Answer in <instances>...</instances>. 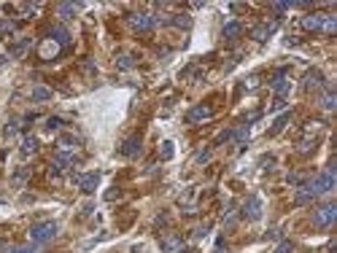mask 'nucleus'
I'll return each mask as SVG.
<instances>
[{
	"label": "nucleus",
	"mask_w": 337,
	"mask_h": 253,
	"mask_svg": "<svg viewBox=\"0 0 337 253\" xmlns=\"http://www.w3.org/2000/svg\"><path fill=\"white\" fill-rule=\"evenodd\" d=\"M57 221H41V223H33L30 227V242H35V245H46V242H51L54 237H57Z\"/></svg>",
	"instance_id": "f257e3e1"
},
{
	"label": "nucleus",
	"mask_w": 337,
	"mask_h": 253,
	"mask_svg": "<svg viewBox=\"0 0 337 253\" xmlns=\"http://www.w3.org/2000/svg\"><path fill=\"white\" fill-rule=\"evenodd\" d=\"M334 218H337V202H324L313 210V227L318 229H329Z\"/></svg>",
	"instance_id": "f03ea898"
},
{
	"label": "nucleus",
	"mask_w": 337,
	"mask_h": 253,
	"mask_svg": "<svg viewBox=\"0 0 337 253\" xmlns=\"http://www.w3.org/2000/svg\"><path fill=\"white\" fill-rule=\"evenodd\" d=\"M307 186H310V189L316 191V196H318V194L332 191V189H334V173H332V170H326V173H321V175H316Z\"/></svg>",
	"instance_id": "7ed1b4c3"
},
{
	"label": "nucleus",
	"mask_w": 337,
	"mask_h": 253,
	"mask_svg": "<svg viewBox=\"0 0 337 253\" xmlns=\"http://www.w3.org/2000/svg\"><path fill=\"white\" fill-rule=\"evenodd\" d=\"M127 24L133 27L135 33H151L154 30V16L151 14H129Z\"/></svg>",
	"instance_id": "20e7f679"
},
{
	"label": "nucleus",
	"mask_w": 337,
	"mask_h": 253,
	"mask_svg": "<svg viewBox=\"0 0 337 253\" xmlns=\"http://www.w3.org/2000/svg\"><path fill=\"white\" fill-rule=\"evenodd\" d=\"M140 151H143V137H140V135H129L124 143L119 146V154H121V156H127V159L140 156Z\"/></svg>",
	"instance_id": "39448f33"
},
{
	"label": "nucleus",
	"mask_w": 337,
	"mask_h": 253,
	"mask_svg": "<svg viewBox=\"0 0 337 253\" xmlns=\"http://www.w3.org/2000/svg\"><path fill=\"white\" fill-rule=\"evenodd\" d=\"M240 215H243L246 221H259V218H262V202H259V196H248V200L243 202Z\"/></svg>",
	"instance_id": "423d86ee"
},
{
	"label": "nucleus",
	"mask_w": 337,
	"mask_h": 253,
	"mask_svg": "<svg viewBox=\"0 0 337 253\" xmlns=\"http://www.w3.org/2000/svg\"><path fill=\"white\" fill-rule=\"evenodd\" d=\"M270 87H273V92H275L278 97H286V95H289V89H292V81L286 78V70H283V68H280V70L275 73V76H273Z\"/></svg>",
	"instance_id": "0eeeda50"
},
{
	"label": "nucleus",
	"mask_w": 337,
	"mask_h": 253,
	"mask_svg": "<svg viewBox=\"0 0 337 253\" xmlns=\"http://www.w3.org/2000/svg\"><path fill=\"white\" fill-rule=\"evenodd\" d=\"M324 16H326V14H321V11L307 14V16H302V19H299V24H302V30H307V33H321V30H324Z\"/></svg>",
	"instance_id": "6e6552de"
},
{
	"label": "nucleus",
	"mask_w": 337,
	"mask_h": 253,
	"mask_svg": "<svg viewBox=\"0 0 337 253\" xmlns=\"http://www.w3.org/2000/svg\"><path fill=\"white\" fill-rule=\"evenodd\" d=\"M213 116V110L208 105H194L189 114H186V124H200V121H208Z\"/></svg>",
	"instance_id": "1a4fd4ad"
},
{
	"label": "nucleus",
	"mask_w": 337,
	"mask_h": 253,
	"mask_svg": "<svg viewBox=\"0 0 337 253\" xmlns=\"http://www.w3.org/2000/svg\"><path fill=\"white\" fill-rule=\"evenodd\" d=\"M76 183H79V189L84 191V194H92L100 186V175L97 173H87V175H79L76 178Z\"/></svg>",
	"instance_id": "9d476101"
},
{
	"label": "nucleus",
	"mask_w": 337,
	"mask_h": 253,
	"mask_svg": "<svg viewBox=\"0 0 337 253\" xmlns=\"http://www.w3.org/2000/svg\"><path fill=\"white\" fill-rule=\"evenodd\" d=\"M49 41L57 43V46H62V49H68V46H70V33L65 30V27L54 24V27H49Z\"/></svg>",
	"instance_id": "9b49d317"
},
{
	"label": "nucleus",
	"mask_w": 337,
	"mask_h": 253,
	"mask_svg": "<svg viewBox=\"0 0 337 253\" xmlns=\"http://www.w3.org/2000/svg\"><path fill=\"white\" fill-rule=\"evenodd\" d=\"M273 33H275V22H270V24H254V27H251V38L259 41V43H265Z\"/></svg>",
	"instance_id": "f8f14e48"
},
{
	"label": "nucleus",
	"mask_w": 337,
	"mask_h": 253,
	"mask_svg": "<svg viewBox=\"0 0 337 253\" xmlns=\"http://www.w3.org/2000/svg\"><path fill=\"white\" fill-rule=\"evenodd\" d=\"M318 87H324V73H321V70H316V68H310V70L305 73L302 89H318Z\"/></svg>",
	"instance_id": "ddd939ff"
},
{
	"label": "nucleus",
	"mask_w": 337,
	"mask_h": 253,
	"mask_svg": "<svg viewBox=\"0 0 337 253\" xmlns=\"http://www.w3.org/2000/svg\"><path fill=\"white\" fill-rule=\"evenodd\" d=\"M318 105H321L324 110H334V108H337V95H334V89H332V87H326V89H324V95L318 97Z\"/></svg>",
	"instance_id": "4468645a"
},
{
	"label": "nucleus",
	"mask_w": 337,
	"mask_h": 253,
	"mask_svg": "<svg viewBox=\"0 0 337 253\" xmlns=\"http://www.w3.org/2000/svg\"><path fill=\"white\" fill-rule=\"evenodd\" d=\"M240 33H243L240 22H227V24H224V30H221V38L232 43V41H238V38H240Z\"/></svg>",
	"instance_id": "2eb2a0df"
},
{
	"label": "nucleus",
	"mask_w": 337,
	"mask_h": 253,
	"mask_svg": "<svg viewBox=\"0 0 337 253\" xmlns=\"http://www.w3.org/2000/svg\"><path fill=\"white\" fill-rule=\"evenodd\" d=\"M297 196H294V205H307V202H313L316 200V191L310 189L307 183H302V186H297Z\"/></svg>",
	"instance_id": "dca6fc26"
},
{
	"label": "nucleus",
	"mask_w": 337,
	"mask_h": 253,
	"mask_svg": "<svg viewBox=\"0 0 337 253\" xmlns=\"http://www.w3.org/2000/svg\"><path fill=\"white\" fill-rule=\"evenodd\" d=\"M35 151H38V137H35V135H24L22 137V154L33 156Z\"/></svg>",
	"instance_id": "f3484780"
},
{
	"label": "nucleus",
	"mask_w": 337,
	"mask_h": 253,
	"mask_svg": "<svg viewBox=\"0 0 337 253\" xmlns=\"http://www.w3.org/2000/svg\"><path fill=\"white\" fill-rule=\"evenodd\" d=\"M16 27H19V22H11V19H0V38L8 41L11 35L16 33Z\"/></svg>",
	"instance_id": "a211bd4d"
},
{
	"label": "nucleus",
	"mask_w": 337,
	"mask_h": 253,
	"mask_svg": "<svg viewBox=\"0 0 337 253\" xmlns=\"http://www.w3.org/2000/svg\"><path fill=\"white\" fill-rule=\"evenodd\" d=\"M30 49V38H22V41H16V43H11V49H8V54L16 60V57H22V54Z\"/></svg>",
	"instance_id": "6ab92c4d"
},
{
	"label": "nucleus",
	"mask_w": 337,
	"mask_h": 253,
	"mask_svg": "<svg viewBox=\"0 0 337 253\" xmlns=\"http://www.w3.org/2000/svg\"><path fill=\"white\" fill-rule=\"evenodd\" d=\"M79 146V137H73V135H62L60 137V151H68V154H73V148Z\"/></svg>",
	"instance_id": "aec40b11"
},
{
	"label": "nucleus",
	"mask_w": 337,
	"mask_h": 253,
	"mask_svg": "<svg viewBox=\"0 0 337 253\" xmlns=\"http://www.w3.org/2000/svg\"><path fill=\"white\" fill-rule=\"evenodd\" d=\"M289 121H292V116H289V114H283L280 119H275V124H273V127L267 129V135H270V137H275V135L280 132V129H283V127L289 124Z\"/></svg>",
	"instance_id": "412c9836"
},
{
	"label": "nucleus",
	"mask_w": 337,
	"mask_h": 253,
	"mask_svg": "<svg viewBox=\"0 0 337 253\" xmlns=\"http://www.w3.org/2000/svg\"><path fill=\"white\" fill-rule=\"evenodd\" d=\"M324 35H334L337 33V16L334 14H326L324 16V30H321Z\"/></svg>",
	"instance_id": "4be33fe9"
},
{
	"label": "nucleus",
	"mask_w": 337,
	"mask_h": 253,
	"mask_svg": "<svg viewBox=\"0 0 337 253\" xmlns=\"http://www.w3.org/2000/svg\"><path fill=\"white\" fill-rule=\"evenodd\" d=\"M49 97H51V89H46V87H35L30 92V100L33 102H43V100H49Z\"/></svg>",
	"instance_id": "5701e85b"
},
{
	"label": "nucleus",
	"mask_w": 337,
	"mask_h": 253,
	"mask_svg": "<svg viewBox=\"0 0 337 253\" xmlns=\"http://www.w3.org/2000/svg\"><path fill=\"white\" fill-rule=\"evenodd\" d=\"M79 11V6H73V3H60L57 6V14L62 16V19H73V14Z\"/></svg>",
	"instance_id": "b1692460"
},
{
	"label": "nucleus",
	"mask_w": 337,
	"mask_h": 253,
	"mask_svg": "<svg viewBox=\"0 0 337 253\" xmlns=\"http://www.w3.org/2000/svg\"><path fill=\"white\" fill-rule=\"evenodd\" d=\"M6 253H41V245H35V242H27V245H14V248H8Z\"/></svg>",
	"instance_id": "393cba45"
},
{
	"label": "nucleus",
	"mask_w": 337,
	"mask_h": 253,
	"mask_svg": "<svg viewBox=\"0 0 337 253\" xmlns=\"http://www.w3.org/2000/svg\"><path fill=\"white\" fill-rule=\"evenodd\" d=\"M27 175H30V167H19V170H16V175H14V189H19V186L27 181Z\"/></svg>",
	"instance_id": "a878e982"
},
{
	"label": "nucleus",
	"mask_w": 337,
	"mask_h": 253,
	"mask_svg": "<svg viewBox=\"0 0 337 253\" xmlns=\"http://www.w3.org/2000/svg\"><path fill=\"white\" fill-rule=\"evenodd\" d=\"M159 159H162V162H167V159H173V143H170V140H165V143H162V148H159Z\"/></svg>",
	"instance_id": "bb28decb"
},
{
	"label": "nucleus",
	"mask_w": 337,
	"mask_h": 253,
	"mask_svg": "<svg viewBox=\"0 0 337 253\" xmlns=\"http://www.w3.org/2000/svg\"><path fill=\"white\" fill-rule=\"evenodd\" d=\"M178 245H181V240H178V237H165V240H162V250H165V253L175 250Z\"/></svg>",
	"instance_id": "cd10ccee"
},
{
	"label": "nucleus",
	"mask_w": 337,
	"mask_h": 253,
	"mask_svg": "<svg viewBox=\"0 0 337 253\" xmlns=\"http://www.w3.org/2000/svg\"><path fill=\"white\" fill-rule=\"evenodd\" d=\"M16 132H19V121H8V124L3 127V135L6 137H14Z\"/></svg>",
	"instance_id": "c85d7f7f"
},
{
	"label": "nucleus",
	"mask_w": 337,
	"mask_h": 253,
	"mask_svg": "<svg viewBox=\"0 0 337 253\" xmlns=\"http://www.w3.org/2000/svg\"><path fill=\"white\" fill-rule=\"evenodd\" d=\"M270 8H273V14H278V19H280V14H286L289 8H292V3H273Z\"/></svg>",
	"instance_id": "c756f323"
},
{
	"label": "nucleus",
	"mask_w": 337,
	"mask_h": 253,
	"mask_svg": "<svg viewBox=\"0 0 337 253\" xmlns=\"http://www.w3.org/2000/svg\"><path fill=\"white\" fill-rule=\"evenodd\" d=\"M60 127H62L60 116H49V119H46V129H60Z\"/></svg>",
	"instance_id": "7c9ffc66"
},
{
	"label": "nucleus",
	"mask_w": 337,
	"mask_h": 253,
	"mask_svg": "<svg viewBox=\"0 0 337 253\" xmlns=\"http://www.w3.org/2000/svg\"><path fill=\"white\" fill-rule=\"evenodd\" d=\"M133 65H135V62L129 60V57H119V60H116V68H119V70H129Z\"/></svg>",
	"instance_id": "2f4dec72"
},
{
	"label": "nucleus",
	"mask_w": 337,
	"mask_h": 253,
	"mask_svg": "<svg viewBox=\"0 0 337 253\" xmlns=\"http://www.w3.org/2000/svg\"><path fill=\"white\" fill-rule=\"evenodd\" d=\"M208 159H211V148H205V151H200L197 156H194V162H197V164H205Z\"/></svg>",
	"instance_id": "473e14b6"
},
{
	"label": "nucleus",
	"mask_w": 337,
	"mask_h": 253,
	"mask_svg": "<svg viewBox=\"0 0 337 253\" xmlns=\"http://www.w3.org/2000/svg\"><path fill=\"white\" fill-rule=\"evenodd\" d=\"M286 181L292 183V186H302V175H299V173H292V175L286 178Z\"/></svg>",
	"instance_id": "72a5a7b5"
},
{
	"label": "nucleus",
	"mask_w": 337,
	"mask_h": 253,
	"mask_svg": "<svg viewBox=\"0 0 337 253\" xmlns=\"http://www.w3.org/2000/svg\"><path fill=\"white\" fill-rule=\"evenodd\" d=\"M292 248H294L292 242H280V245H278V248H275L273 253H292Z\"/></svg>",
	"instance_id": "f704fd0d"
},
{
	"label": "nucleus",
	"mask_w": 337,
	"mask_h": 253,
	"mask_svg": "<svg viewBox=\"0 0 337 253\" xmlns=\"http://www.w3.org/2000/svg\"><path fill=\"white\" fill-rule=\"evenodd\" d=\"M280 108H286V100H283V97H275V102H273V110H280Z\"/></svg>",
	"instance_id": "c9c22d12"
},
{
	"label": "nucleus",
	"mask_w": 337,
	"mask_h": 253,
	"mask_svg": "<svg viewBox=\"0 0 337 253\" xmlns=\"http://www.w3.org/2000/svg\"><path fill=\"white\" fill-rule=\"evenodd\" d=\"M205 234H208V227H200L197 232H194V237H197V240H200V237H205Z\"/></svg>",
	"instance_id": "e433bc0d"
},
{
	"label": "nucleus",
	"mask_w": 337,
	"mask_h": 253,
	"mask_svg": "<svg viewBox=\"0 0 337 253\" xmlns=\"http://www.w3.org/2000/svg\"><path fill=\"white\" fill-rule=\"evenodd\" d=\"M116 196H119V189H116V191H108V194H106V200L111 202V200H116Z\"/></svg>",
	"instance_id": "4c0bfd02"
},
{
	"label": "nucleus",
	"mask_w": 337,
	"mask_h": 253,
	"mask_svg": "<svg viewBox=\"0 0 337 253\" xmlns=\"http://www.w3.org/2000/svg\"><path fill=\"white\" fill-rule=\"evenodd\" d=\"M6 250H8V242H6L3 237H0V253H6Z\"/></svg>",
	"instance_id": "58836bf2"
}]
</instances>
